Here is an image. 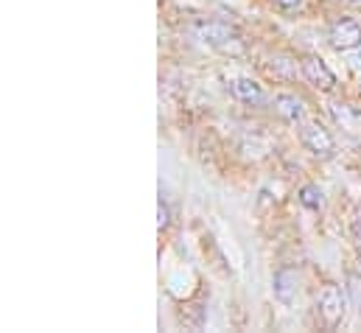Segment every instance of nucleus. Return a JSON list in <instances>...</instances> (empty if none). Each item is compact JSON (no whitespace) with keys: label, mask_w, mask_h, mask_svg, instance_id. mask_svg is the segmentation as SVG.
Segmentation results:
<instances>
[{"label":"nucleus","mask_w":361,"mask_h":333,"mask_svg":"<svg viewBox=\"0 0 361 333\" xmlns=\"http://www.w3.org/2000/svg\"><path fill=\"white\" fill-rule=\"evenodd\" d=\"M348 297L336 283H325L319 291H317V300H314V308H317V320L322 328L328 331H336L345 317H348Z\"/></svg>","instance_id":"obj_1"},{"label":"nucleus","mask_w":361,"mask_h":333,"mask_svg":"<svg viewBox=\"0 0 361 333\" xmlns=\"http://www.w3.org/2000/svg\"><path fill=\"white\" fill-rule=\"evenodd\" d=\"M193 37L207 45V48H219V51H230V45H238L241 42V34L235 25L224 23V20H199L193 23Z\"/></svg>","instance_id":"obj_2"},{"label":"nucleus","mask_w":361,"mask_h":333,"mask_svg":"<svg viewBox=\"0 0 361 333\" xmlns=\"http://www.w3.org/2000/svg\"><path fill=\"white\" fill-rule=\"evenodd\" d=\"M300 140H302V146H305L314 157H319V160H331V157L336 155V138L331 135V129H325V126L317 123V121H305V123L300 126Z\"/></svg>","instance_id":"obj_3"},{"label":"nucleus","mask_w":361,"mask_h":333,"mask_svg":"<svg viewBox=\"0 0 361 333\" xmlns=\"http://www.w3.org/2000/svg\"><path fill=\"white\" fill-rule=\"evenodd\" d=\"M300 291H302V274H300V269H294V266H280V269L274 272V277H271V294H274V300H277L280 305L291 308V305L300 300Z\"/></svg>","instance_id":"obj_4"},{"label":"nucleus","mask_w":361,"mask_h":333,"mask_svg":"<svg viewBox=\"0 0 361 333\" xmlns=\"http://www.w3.org/2000/svg\"><path fill=\"white\" fill-rule=\"evenodd\" d=\"M328 42L336 51H342V54L361 48V23L353 20V17H336V20H331V25H328Z\"/></svg>","instance_id":"obj_5"},{"label":"nucleus","mask_w":361,"mask_h":333,"mask_svg":"<svg viewBox=\"0 0 361 333\" xmlns=\"http://www.w3.org/2000/svg\"><path fill=\"white\" fill-rule=\"evenodd\" d=\"M300 71H302L305 82L311 84V87H317V90H322V92H331V90L336 87L334 71H331L319 56H314V54H308V56L300 59Z\"/></svg>","instance_id":"obj_6"},{"label":"nucleus","mask_w":361,"mask_h":333,"mask_svg":"<svg viewBox=\"0 0 361 333\" xmlns=\"http://www.w3.org/2000/svg\"><path fill=\"white\" fill-rule=\"evenodd\" d=\"M271 107H274V112H277L286 123H294V126H302L305 118H308L305 101L297 98L294 92H277V95L271 98Z\"/></svg>","instance_id":"obj_7"},{"label":"nucleus","mask_w":361,"mask_h":333,"mask_svg":"<svg viewBox=\"0 0 361 333\" xmlns=\"http://www.w3.org/2000/svg\"><path fill=\"white\" fill-rule=\"evenodd\" d=\"M230 92H233L238 101L250 104V107H261V104L267 101L264 84H258L255 79H250V76H235V79H230Z\"/></svg>","instance_id":"obj_8"},{"label":"nucleus","mask_w":361,"mask_h":333,"mask_svg":"<svg viewBox=\"0 0 361 333\" xmlns=\"http://www.w3.org/2000/svg\"><path fill=\"white\" fill-rule=\"evenodd\" d=\"M331 115L336 121V126H342L348 135H361V109L353 104H331Z\"/></svg>","instance_id":"obj_9"},{"label":"nucleus","mask_w":361,"mask_h":333,"mask_svg":"<svg viewBox=\"0 0 361 333\" xmlns=\"http://www.w3.org/2000/svg\"><path fill=\"white\" fill-rule=\"evenodd\" d=\"M193 289H196V274L190 269H180L169 277V294L177 300H188L193 294Z\"/></svg>","instance_id":"obj_10"},{"label":"nucleus","mask_w":361,"mask_h":333,"mask_svg":"<svg viewBox=\"0 0 361 333\" xmlns=\"http://www.w3.org/2000/svg\"><path fill=\"white\" fill-rule=\"evenodd\" d=\"M297 196H300V205L308 207V210H314V213H319V210L325 207V190H322L319 185H311V182H308V185L300 188Z\"/></svg>","instance_id":"obj_11"},{"label":"nucleus","mask_w":361,"mask_h":333,"mask_svg":"<svg viewBox=\"0 0 361 333\" xmlns=\"http://www.w3.org/2000/svg\"><path fill=\"white\" fill-rule=\"evenodd\" d=\"M348 294H350V303L361 317V274H356V272L348 277Z\"/></svg>","instance_id":"obj_12"},{"label":"nucleus","mask_w":361,"mask_h":333,"mask_svg":"<svg viewBox=\"0 0 361 333\" xmlns=\"http://www.w3.org/2000/svg\"><path fill=\"white\" fill-rule=\"evenodd\" d=\"M157 227L160 230H169V224H171V207H169V202L160 196V202H157Z\"/></svg>","instance_id":"obj_13"},{"label":"nucleus","mask_w":361,"mask_h":333,"mask_svg":"<svg viewBox=\"0 0 361 333\" xmlns=\"http://www.w3.org/2000/svg\"><path fill=\"white\" fill-rule=\"evenodd\" d=\"M274 3H277L280 8H288V11H291V8H300L305 0H274Z\"/></svg>","instance_id":"obj_14"},{"label":"nucleus","mask_w":361,"mask_h":333,"mask_svg":"<svg viewBox=\"0 0 361 333\" xmlns=\"http://www.w3.org/2000/svg\"><path fill=\"white\" fill-rule=\"evenodd\" d=\"M339 3H348V6H359L361 0H339Z\"/></svg>","instance_id":"obj_15"},{"label":"nucleus","mask_w":361,"mask_h":333,"mask_svg":"<svg viewBox=\"0 0 361 333\" xmlns=\"http://www.w3.org/2000/svg\"><path fill=\"white\" fill-rule=\"evenodd\" d=\"M356 274H361V255L356 258Z\"/></svg>","instance_id":"obj_16"}]
</instances>
